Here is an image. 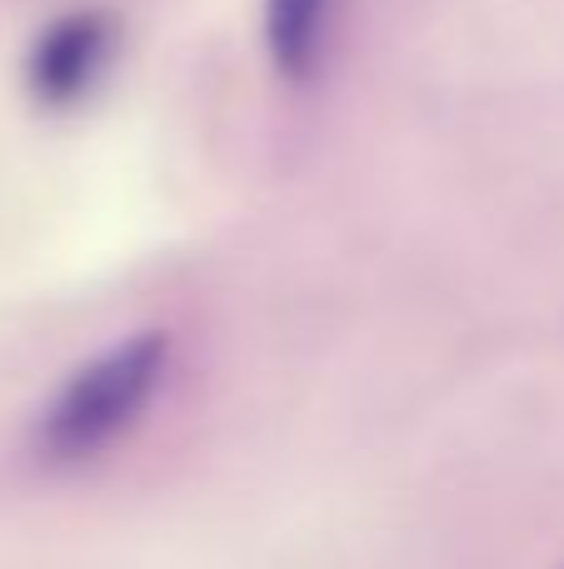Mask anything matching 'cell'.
Segmentation results:
<instances>
[{
	"label": "cell",
	"mask_w": 564,
	"mask_h": 569,
	"mask_svg": "<svg viewBox=\"0 0 564 569\" xmlns=\"http://www.w3.org/2000/svg\"><path fill=\"white\" fill-rule=\"evenodd\" d=\"M165 350L170 340L160 330L130 335V340L110 345L105 355L75 370L66 390L50 400L46 420H40V450L46 460L75 465L100 455L115 435L135 425V415L150 405L160 375H165Z\"/></svg>",
	"instance_id": "1"
},
{
	"label": "cell",
	"mask_w": 564,
	"mask_h": 569,
	"mask_svg": "<svg viewBox=\"0 0 564 569\" xmlns=\"http://www.w3.org/2000/svg\"><path fill=\"white\" fill-rule=\"evenodd\" d=\"M110 46H115V26H110L105 10H70V16L50 20L40 30V40L30 46V96L56 110L85 100L100 70H105Z\"/></svg>",
	"instance_id": "2"
},
{
	"label": "cell",
	"mask_w": 564,
	"mask_h": 569,
	"mask_svg": "<svg viewBox=\"0 0 564 569\" xmlns=\"http://www.w3.org/2000/svg\"><path fill=\"white\" fill-rule=\"evenodd\" d=\"M330 0H265V50L285 80H305L325 50Z\"/></svg>",
	"instance_id": "3"
}]
</instances>
